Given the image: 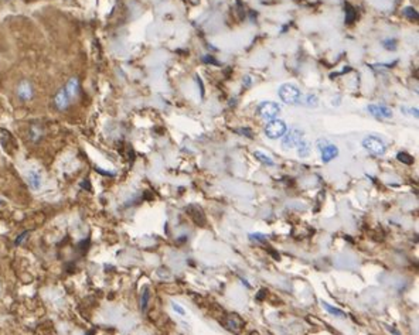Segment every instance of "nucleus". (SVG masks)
Returning a JSON list of instances; mask_svg holds the SVG:
<instances>
[{"label": "nucleus", "mask_w": 419, "mask_h": 335, "mask_svg": "<svg viewBox=\"0 0 419 335\" xmlns=\"http://www.w3.org/2000/svg\"><path fill=\"white\" fill-rule=\"evenodd\" d=\"M64 91H66V93L68 95V98H70L71 102L75 101V99L78 98V95H80V81H78V78H75V76L70 78L68 82L64 85Z\"/></svg>", "instance_id": "obj_7"}, {"label": "nucleus", "mask_w": 419, "mask_h": 335, "mask_svg": "<svg viewBox=\"0 0 419 335\" xmlns=\"http://www.w3.org/2000/svg\"><path fill=\"white\" fill-rule=\"evenodd\" d=\"M0 205H1V201H0Z\"/></svg>", "instance_id": "obj_30"}, {"label": "nucleus", "mask_w": 419, "mask_h": 335, "mask_svg": "<svg viewBox=\"0 0 419 335\" xmlns=\"http://www.w3.org/2000/svg\"><path fill=\"white\" fill-rule=\"evenodd\" d=\"M250 239H251V241H255V242H259V243L268 242V238H266V235H263V233H259V232L250 233Z\"/></svg>", "instance_id": "obj_22"}, {"label": "nucleus", "mask_w": 419, "mask_h": 335, "mask_svg": "<svg viewBox=\"0 0 419 335\" xmlns=\"http://www.w3.org/2000/svg\"><path fill=\"white\" fill-rule=\"evenodd\" d=\"M402 13H404V16H405L407 19H410V20H418L419 19L418 10L415 9V7H412V6H408V7H405V9L402 10Z\"/></svg>", "instance_id": "obj_18"}, {"label": "nucleus", "mask_w": 419, "mask_h": 335, "mask_svg": "<svg viewBox=\"0 0 419 335\" xmlns=\"http://www.w3.org/2000/svg\"><path fill=\"white\" fill-rule=\"evenodd\" d=\"M363 147L368 153H371L374 156H384L387 151V146L382 141V139L377 137V136H367L363 139Z\"/></svg>", "instance_id": "obj_3"}, {"label": "nucleus", "mask_w": 419, "mask_h": 335, "mask_svg": "<svg viewBox=\"0 0 419 335\" xmlns=\"http://www.w3.org/2000/svg\"><path fill=\"white\" fill-rule=\"evenodd\" d=\"M203 60H204V63H211V64H217V61H215L214 58H211V57H210V58H208V57H204Z\"/></svg>", "instance_id": "obj_29"}, {"label": "nucleus", "mask_w": 419, "mask_h": 335, "mask_svg": "<svg viewBox=\"0 0 419 335\" xmlns=\"http://www.w3.org/2000/svg\"><path fill=\"white\" fill-rule=\"evenodd\" d=\"M171 308L176 311L177 314H180V316H184L186 314V311H184V308L181 307V306H178L177 303H171Z\"/></svg>", "instance_id": "obj_25"}, {"label": "nucleus", "mask_w": 419, "mask_h": 335, "mask_svg": "<svg viewBox=\"0 0 419 335\" xmlns=\"http://www.w3.org/2000/svg\"><path fill=\"white\" fill-rule=\"evenodd\" d=\"M253 157L256 158L259 163H262L263 166H268V167H272V166H275V161L270 158L269 154H266V153H263V151H261V150H255L253 151Z\"/></svg>", "instance_id": "obj_14"}, {"label": "nucleus", "mask_w": 419, "mask_h": 335, "mask_svg": "<svg viewBox=\"0 0 419 335\" xmlns=\"http://www.w3.org/2000/svg\"><path fill=\"white\" fill-rule=\"evenodd\" d=\"M265 136L270 140H278L283 137V134L288 132V126L286 123L280 119H272L269 123H266L265 126Z\"/></svg>", "instance_id": "obj_2"}, {"label": "nucleus", "mask_w": 419, "mask_h": 335, "mask_svg": "<svg viewBox=\"0 0 419 335\" xmlns=\"http://www.w3.org/2000/svg\"><path fill=\"white\" fill-rule=\"evenodd\" d=\"M280 112V106L276 102L265 101L258 105V115L265 121H272L275 119Z\"/></svg>", "instance_id": "obj_5"}, {"label": "nucleus", "mask_w": 419, "mask_h": 335, "mask_svg": "<svg viewBox=\"0 0 419 335\" xmlns=\"http://www.w3.org/2000/svg\"><path fill=\"white\" fill-rule=\"evenodd\" d=\"M401 111H402V113H405V115H411V116L418 118V109H417V108H407V106H402V108H401Z\"/></svg>", "instance_id": "obj_23"}, {"label": "nucleus", "mask_w": 419, "mask_h": 335, "mask_svg": "<svg viewBox=\"0 0 419 335\" xmlns=\"http://www.w3.org/2000/svg\"><path fill=\"white\" fill-rule=\"evenodd\" d=\"M367 111L368 113L374 116L378 121H384V119H391L392 118V109L385 106V105H378V103H370L367 105Z\"/></svg>", "instance_id": "obj_6"}, {"label": "nucleus", "mask_w": 419, "mask_h": 335, "mask_svg": "<svg viewBox=\"0 0 419 335\" xmlns=\"http://www.w3.org/2000/svg\"><path fill=\"white\" fill-rule=\"evenodd\" d=\"M344 21L347 24H351L355 17H357V11L350 3H344Z\"/></svg>", "instance_id": "obj_16"}, {"label": "nucleus", "mask_w": 419, "mask_h": 335, "mask_svg": "<svg viewBox=\"0 0 419 335\" xmlns=\"http://www.w3.org/2000/svg\"><path fill=\"white\" fill-rule=\"evenodd\" d=\"M320 153H322V161L325 163V164H327V163H330L332 160H335L337 156H338V147L335 146V144H326L325 147H322L320 149Z\"/></svg>", "instance_id": "obj_8"}, {"label": "nucleus", "mask_w": 419, "mask_h": 335, "mask_svg": "<svg viewBox=\"0 0 419 335\" xmlns=\"http://www.w3.org/2000/svg\"><path fill=\"white\" fill-rule=\"evenodd\" d=\"M302 103H303L305 106H309V108H316L317 105H319V101H317L316 95H313V93H308V95H306V98H305V101H303Z\"/></svg>", "instance_id": "obj_21"}, {"label": "nucleus", "mask_w": 419, "mask_h": 335, "mask_svg": "<svg viewBox=\"0 0 419 335\" xmlns=\"http://www.w3.org/2000/svg\"><path fill=\"white\" fill-rule=\"evenodd\" d=\"M191 208L194 209V212L190 209V208H187V211H188V215L193 218V221L197 223V225H201V226H204L205 225V215L204 212H203V209L198 206V205H191Z\"/></svg>", "instance_id": "obj_11"}, {"label": "nucleus", "mask_w": 419, "mask_h": 335, "mask_svg": "<svg viewBox=\"0 0 419 335\" xmlns=\"http://www.w3.org/2000/svg\"><path fill=\"white\" fill-rule=\"evenodd\" d=\"M149 298H150L149 289H148V287H145L143 293H142V297H140V308H142V311H143V313H145V311H146V308H148Z\"/></svg>", "instance_id": "obj_20"}, {"label": "nucleus", "mask_w": 419, "mask_h": 335, "mask_svg": "<svg viewBox=\"0 0 419 335\" xmlns=\"http://www.w3.org/2000/svg\"><path fill=\"white\" fill-rule=\"evenodd\" d=\"M278 95H279L280 101L286 105H299L302 101V93L300 89L295 84L285 82L279 85L278 88Z\"/></svg>", "instance_id": "obj_1"}, {"label": "nucleus", "mask_w": 419, "mask_h": 335, "mask_svg": "<svg viewBox=\"0 0 419 335\" xmlns=\"http://www.w3.org/2000/svg\"><path fill=\"white\" fill-rule=\"evenodd\" d=\"M70 103H71V101H70L68 95H67L66 91H64V88H61V89L57 92L56 96H54V105H56V108L58 111H66L67 108L70 106Z\"/></svg>", "instance_id": "obj_9"}, {"label": "nucleus", "mask_w": 419, "mask_h": 335, "mask_svg": "<svg viewBox=\"0 0 419 335\" xmlns=\"http://www.w3.org/2000/svg\"><path fill=\"white\" fill-rule=\"evenodd\" d=\"M320 304H322V307L325 308L327 313H330L332 316L338 317V318H344V317H345V313L343 311V310H340V308H337V307H333V306H330L329 303L323 301V300L320 301Z\"/></svg>", "instance_id": "obj_15"}, {"label": "nucleus", "mask_w": 419, "mask_h": 335, "mask_svg": "<svg viewBox=\"0 0 419 335\" xmlns=\"http://www.w3.org/2000/svg\"><path fill=\"white\" fill-rule=\"evenodd\" d=\"M397 160L401 161L402 164H407V166L414 164V157H412L411 154H408V153H405V151H400V153L397 154Z\"/></svg>", "instance_id": "obj_19"}, {"label": "nucleus", "mask_w": 419, "mask_h": 335, "mask_svg": "<svg viewBox=\"0 0 419 335\" xmlns=\"http://www.w3.org/2000/svg\"><path fill=\"white\" fill-rule=\"evenodd\" d=\"M302 140H303V132L296 128L289 129V132H286L282 137V147L285 150L295 149V147H298Z\"/></svg>", "instance_id": "obj_4"}, {"label": "nucleus", "mask_w": 419, "mask_h": 335, "mask_svg": "<svg viewBox=\"0 0 419 335\" xmlns=\"http://www.w3.org/2000/svg\"><path fill=\"white\" fill-rule=\"evenodd\" d=\"M17 96L21 101H30L33 98V86L28 81H21L17 86Z\"/></svg>", "instance_id": "obj_10"}, {"label": "nucleus", "mask_w": 419, "mask_h": 335, "mask_svg": "<svg viewBox=\"0 0 419 335\" xmlns=\"http://www.w3.org/2000/svg\"><path fill=\"white\" fill-rule=\"evenodd\" d=\"M28 184L33 190H40L43 186V180H41V174L38 173L37 170H31L27 176Z\"/></svg>", "instance_id": "obj_13"}, {"label": "nucleus", "mask_w": 419, "mask_h": 335, "mask_svg": "<svg viewBox=\"0 0 419 335\" xmlns=\"http://www.w3.org/2000/svg\"><path fill=\"white\" fill-rule=\"evenodd\" d=\"M28 233H30V232H24V233H21V235H19V238H17V241H16V245H20V243H21V241H24Z\"/></svg>", "instance_id": "obj_28"}, {"label": "nucleus", "mask_w": 419, "mask_h": 335, "mask_svg": "<svg viewBox=\"0 0 419 335\" xmlns=\"http://www.w3.org/2000/svg\"><path fill=\"white\" fill-rule=\"evenodd\" d=\"M298 154L299 157H308L309 154H310V146H309L305 140H302V141L299 143Z\"/></svg>", "instance_id": "obj_17"}, {"label": "nucleus", "mask_w": 419, "mask_h": 335, "mask_svg": "<svg viewBox=\"0 0 419 335\" xmlns=\"http://www.w3.org/2000/svg\"><path fill=\"white\" fill-rule=\"evenodd\" d=\"M382 46H384V48H387V50H397V41L395 40H385L384 43H382Z\"/></svg>", "instance_id": "obj_24"}, {"label": "nucleus", "mask_w": 419, "mask_h": 335, "mask_svg": "<svg viewBox=\"0 0 419 335\" xmlns=\"http://www.w3.org/2000/svg\"><path fill=\"white\" fill-rule=\"evenodd\" d=\"M224 326L227 327L228 330H231V331H238V330H241L244 327V321L240 317L234 314V316L227 317V320L224 321Z\"/></svg>", "instance_id": "obj_12"}, {"label": "nucleus", "mask_w": 419, "mask_h": 335, "mask_svg": "<svg viewBox=\"0 0 419 335\" xmlns=\"http://www.w3.org/2000/svg\"><path fill=\"white\" fill-rule=\"evenodd\" d=\"M266 294H268V290L261 289L259 290V293L256 294V300H263V298L266 297Z\"/></svg>", "instance_id": "obj_27"}, {"label": "nucleus", "mask_w": 419, "mask_h": 335, "mask_svg": "<svg viewBox=\"0 0 419 335\" xmlns=\"http://www.w3.org/2000/svg\"><path fill=\"white\" fill-rule=\"evenodd\" d=\"M238 133H243L241 136H247V137H250V139H252V137H253V136H252L253 133H252L251 129H248V128H245V129H240V131H238Z\"/></svg>", "instance_id": "obj_26"}]
</instances>
